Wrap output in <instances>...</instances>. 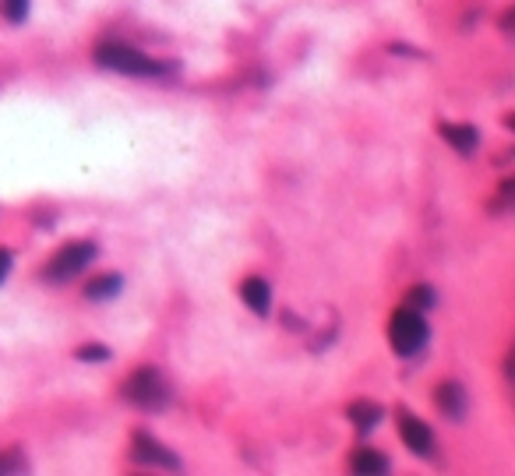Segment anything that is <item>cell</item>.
I'll list each match as a JSON object with an SVG mask.
<instances>
[{
    "label": "cell",
    "mask_w": 515,
    "mask_h": 476,
    "mask_svg": "<svg viewBox=\"0 0 515 476\" xmlns=\"http://www.w3.org/2000/svg\"><path fill=\"white\" fill-rule=\"evenodd\" d=\"M350 469L360 476H374V473H385V469H389V459L381 452H374V448H360V452L350 459Z\"/></svg>",
    "instance_id": "10"
},
{
    "label": "cell",
    "mask_w": 515,
    "mask_h": 476,
    "mask_svg": "<svg viewBox=\"0 0 515 476\" xmlns=\"http://www.w3.org/2000/svg\"><path fill=\"white\" fill-rule=\"evenodd\" d=\"M96 64L106 71H117V75H131V78H163L173 71V64H159L149 53L135 50V46L124 43H103L96 50Z\"/></svg>",
    "instance_id": "1"
},
{
    "label": "cell",
    "mask_w": 515,
    "mask_h": 476,
    "mask_svg": "<svg viewBox=\"0 0 515 476\" xmlns=\"http://www.w3.org/2000/svg\"><path fill=\"white\" fill-rule=\"evenodd\" d=\"M399 434H403V441H406V448H410L417 459H431L434 455V431L424 424L420 417H413V413H399Z\"/></svg>",
    "instance_id": "5"
},
{
    "label": "cell",
    "mask_w": 515,
    "mask_h": 476,
    "mask_svg": "<svg viewBox=\"0 0 515 476\" xmlns=\"http://www.w3.org/2000/svg\"><path fill=\"white\" fill-rule=\"evenodd\" d=\"M350 420L357 424L360 434L374 431V427L381 424V406H378V402H353V406H350Z\"/></svg>",
    "instance_id": "11"
},
{
    "label": "cell",
    "mask_w": 515,
    "mask_h": 476,
    "mask_svg": "<svg viewBox=\"0 0 515 476\" xmlns=\"http://www.w3.org/2000/svg\"><path fill=\"white\" fill-rule=\"evenodd\" d=\"M8 272H11V251H4V247H0V283L8 279Z\"/></svg>",
    "instance_id": "17"
},
{
    "label": "cell",
    "mask_w": 515,
    "mask_h": 476,
    "mask_svg": "<svg viewBox=\"0 0 515 476\" xmlns=\"http://www.w3.org/2000/svg\"><path fill=\"white\" fill-rule=\"evenodd\" d=\"M240 300H244V304L251 307L254 314H269V307H272V286L265 283L262 276L244 279V286H240Z\"/></svg>",
    "instance_id": "8"
},
{
    "label": "cell",
    "mask_w": 515,
    "mask_h": 476,
    "mask_svg": "<svg viewBox=\"0 0 515 476\" xmlns=\"http://www.w3.org/2000/svg\"><path fill=\"white\" fill-rule=\"evenodd\" d=\"M434 399H438V410L445 413L448 420H463L466 417V388L456 385V381H445V385H438Z\"/></svg>",
    "instance_id": "7"
},
{
    "label": "cell",
    "mask_w": 515,
    "mask_h": 476,
    "mask_svg": "<svg viewBox=\"0 0 515 476\" xmlns=\"http://www.w3.org/2000/svg\"><path fill=\"white\" fill-rule=\"evenodd\" d=\"M120 290H124V279L113 276V272H110V276L92 279V283L85 286V297H89V300H110L113 293H120Z\"/></svg>",
    "instance_id": "12"
},
{
    "label": "cell",
    "mask_w": 515,
    "mask_h": 476,
    "mask_svg": "<svg viewBox=\"0 0 515 476\" xmlns=\"http://www.w3.org/2000/svg\"><path fill=\"white\" fill-rule=\"evenodd\" d=\"M427 321L420 311H413V307H399L396 314H392V325H389V339H392V350L399 353V357H413V353H420L427 346Z\"/></svg>",
    "instance_id": "3"
},
{
    "label": "cell",
    "mask_w": 515,
    "mask_h": 476,
    "mask_svg": "<svg viewBox=\"0 0 515 476\" xmlns=\"http://www.w3.org/2000/svg\"><path fill=\"white\" fill-rule=\"evenodd\" d=\"M120 395H124L131 406H138V410L159 413V410H166V406H170L173 388H170V381L156 371V367H142V371H135L131 378L124 381Z\"/></svg>",
    "instance_id": "2"
},
{
    "label": "cell",
    "mask_w": 515,
    "mask_h": 476,
    "mask_svg": "<svg viewBox=\"0 0 515 476\" xmlns=\"http://www.w3.org/2000/svg\"><path fill=\"white\" fill-rule=\"evenodd\" d=\"M15 469H25L22 455H0V473H15Z\"/></svg>",
    "instance_id": "16"
},
{
    "label": "cell",
    "mask_w": 515,
    "mask_h": 476,
    "mask_svg": "<svg viewBox=\"0 0 515 476\" xmlns=\"http://www.w3.org/2000/svg\"><path fill=\"white\" fill-rule=\"evenodd\" d=\"M92 261H96V244H89V240H75V244L60 247V251L46 261L43 279L46 283H71L75 276H82Z\"/></svg>",
    "instance_id": "4"
},
{
    "label": "cell",
    "mask_w": 515,
    "mask_h": 476,
    "mask_svg": "<svg viewBox=\"0 0 515 476\" xmlns=\"http://www.w3.org/2000/svg\"><path fill=\"white\" fill-rule=\"evenodd\" d=\"M441 134H445V142L452 145V149L463 152V156H473L480 145L477 127H470V124H441Z\"/></svg>",
    "instance_id": "9"
},
{
    "label": "cell",
    "mask_w": 515,
    "mask_h": 476,
    "mask_svg": "<svg viewBox=\"0 0 515 476\" xmlns=\"http://www.w3.org/2000/svg\"><path fill=\"white\" fill-rule=\"evenodd\" d=\"M75 357L78 360H110V350H106V346H78Z\"/></svg>",
    "instance_id": "15"
},
{
    "label": "cell",
    "mask_w": 515,
    "mask_h": 476,
    "mask_svg": "<svg viewBox=\"0 0 515 476\" xmlns=\"http://www.w3.org/2000/svg\"><path fill=\"white\" fill-rule=\"evenodd\" d=\"M4 15H8V22H25L29 0H4Z\"/></svg>",
    "instance_id": "14"
},
{
    "label": "cell",
    "mask_w": 515,
    "mask_h": 476,
    "mask_svg": "<svg viewBox=\"0 0 515 476\" xmlns=\"http://www.w3.org/2000/svg\"><path fill=\"white\" fill-rule=\"evenodd\" d=\"M438 304V293L431 290V286H417V290L406 293V307H413V311H431V307Z\"/></svg>",
    "instance_id": "13"
},
{
    "label": "cell",
    "mask_w": 515,
    "mask_h": 476,
    "mask_svg": "<svg viewBox=\"0 0 515 476\" xmlns=\"http://www.w3.org/2000/svg\"><path fill=\"white\" fill-rule=\"evenodd\" d=\"M131 455H135V462H142V466H159V469H180V459L170 452L166 445H159L152 434H142L138 431L135 438H131Z\"/></svg>",
    "instance_id": "6"
}]
</instances>
